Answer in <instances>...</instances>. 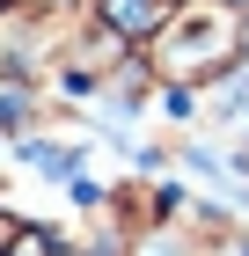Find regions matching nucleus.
Returning <instances> with one entry per match:
<instances>
[{
  "instance_id": "f257e3e1",
  "label": "nucleus",
  "mask_w": 249,
  "mask_h": 256,
  "mask_svg": "<svg viewBox=\"0 0 249 256\" xmlns=\"http://www.w3.org/2000/svg\"><path fill=\"white\" fill-rule=\"evenodd\" d=\"M103 22L117 37H154L169 22V0H103Z\"/></svg>"
},
{
  "instance_id": "f03ea898",
  "label": "nucleus",
  "mask_w": 249,
  "mask_h": 256,
  "mask_svg": "<svg viewBox=\"0 0 249 256\" xmlns=\"http://www.w3.org/2000/svg\"><path fill=\"white\" fill-rule=\"evenodd\" d=\"M8 242H15V227H8V220H0V256H8Z\"/></svg>"
}]
</instances>
